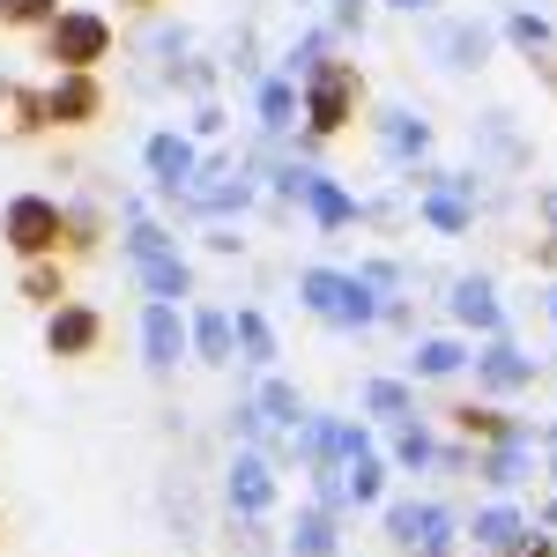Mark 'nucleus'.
I'll list each match as a JSON object with an SVG mask.
<instances>
[{
  "instance_id": "27",
  "label": "nucleus",
  "mask_w": 557,
  "mask_h": 557,
  "mask_svg": "<svg viewBox=\"0 0 557 557\" xmlns=\"http://www.w3.org/2000/svg\"><path fill=\"white\" fill-rule=\"evenodd\" d=\"M506 38H513L520 52H528V60H535V67H543V75L557 83V30L543 23V15H528V8H513V15H506Z\"/></svg>"
},
{
  "instance_id": "5",
  "label": "nucleus",
  "mask_w": 557,
  "mask_h": 557,
  "mask_svg": "<svg viewBox=\"0 0 557 557\" xmlns=\"http://www.w3.org/2000/svg\"><path fill=\"white\" fill-rule=\"evenodd\" d=\"M0 246L15 260L60 253V201H52V194H15V201L0 209Z\"/></svg>"
},
{
  "instance_id": "14",
  "label": "nucleus",
  "mask_w": 557,
  "mask_h": 557,
  "mask_svg": "<svg viewBox=\"0 0 557 557\" xmlns=\"http://www.w3.org/2000/svg\"><path fill=\"white\" fill-rule=\"evenodd\" d=\"M178 357H194V343H186V312L149 298V312H141V364H149V372H178Z\"/></svg>"
},
{
  "instance_id": "17",
  "label": "nucleus",
  "mask_w": 557,
  "mask_h": 557,
  "mask_svg": "<svg viewBox=\"0 0 557 557\" xmlns=\"http://www.w3.org/2000/svg\"><path fill=\"white\" fill-rule=\"evenodd\" d=\"M343 513L335 506H320V498H305L298 520H290V557H343Z\"/></svg>"
},
{
  "instance_id": "11",
  "label": "nucleus",
  "mask_w": 557,
  "mask_h": 557,
  "mask_svg": "<svg viewBox=\"0 0 557 557\" xmlns=\"http://www.w3.org/2000/svg\"><path fill=\"white\" fill-rule=\"evenodd\" d=\"M223 498H231V513H238V520H268V513H275V461H268L260 446H238V454H231V483H223Z\"/></svg>"
},
{
  "instance_id": "41",
  "label": "nucleus",
  "mask_w": 557,
  "mask_h": 557,
  "mask_svg": "<svg viewBox=\"0 0 557 557\" xmlns=\"http://www.w3.org/2000/svg\"><path fill=\"white\" fill-rule=\"evenodd\" d=\"M535 268H557V231H543V246H535Z\"/></svg>"
},
{
  "instance_id": "9",
  "label": "nucleus",
  "mask_w": 557,
  "mask_h": 557,
  "mask_svg": "<svg viewBox=\"0 0 557 557\" xmlns=\"http://www.w3.org/2000/svg\"><path fill=\"white\" fill-rule=\"evenodd\" d=\"M417 215H424L431 231L461 238V231L475 223V178L469 172H424V186H417Z\"/></svg>"
},
{
  "instance_id": "33",
  "label": "nucleus",
  "mask_w": 557,
  "mask_h": 557,
  "mask_svg": "<svg viewBox=\"0 0 557 557\" xmlns=\"http://www.w3.org/2000/svg\"><path fill=\"white\" fill-rule=\"evenodd\" d=\"M386 461H394V469H431V461H438V454H431V431L417 424V417H409V424H394V438H386Z\"/></svg>"
},
{
  "instance_id": "35",
  "label": "nucleus",
  "mask_w": 557,
  "mask_h": 557,
  "mask_svg": "<svg viewBox=\"0 0 557 557\" xmlns=\"http://www.w3.org/2000/svg\"><path fill=\"white\" fill-rule=\"evenodd\" d=\"M320 60H327V30H312V38H298L283 67H290V83H305V75H320Z\"/></svg>"
},
{
  "instance_id": "22",
  "label": "nucleus",
  "mask_w": 557,
  "mask_h": 557,
  "mask_svg": "<svg viewBox=\"0 0 557 557\" xmlns=\"http://www.w3.org/2000/svg\"><path fill=\"white\" fill-rule=\"evenodd\" d=\"M231 335H238V357H246L253 372H275L283 343H275V327H268V312H260V305H238V312H231Z\"/></svg>"
},
{
  "instance_id": "29",
  "label": "nucleus",
  "mask_w": 557,
  "mask_h": 557,
  "mask_svg": "<svg viewBox=\"0 0 557 557\" xmlns=\"http://www.w3.org/2000/svg\"><path fill=\"white\" fill-rule=\"evenodd\" d=\"M104 246V209L97 201H60V253H97Z\"/></svg>"
},
{
  "instance_id": "26",
  "label": "nucleus",
  "mask_w": 557,
  "mask_h": 557,
  "mask_svg": "<svg viewBox=\"0 0 557 557\" xmlns=\"http://www.w3.org/2000/svg\"><path fill=\"white\" fill-rule=\"evenodd\" d=\"M520 528H528V513H520V506H506V498H498V506H483V513L469 520V535H475V550H491V557H506L520 543Z\"/></svg>"
},
{
  "instance_id": "42",
  "label": "nucleus",
  "mask_w": 557,
  "mask_h": 557,
  "mask_svg": "<svg viewBox=\"0 0 557 557\" xmlns=\"http://www.w3.org/2000/svg\"><path fill=\"white\" fill-rule=\"evenodd\" d=\"M386 8H401V15H424L431 0H386Z\"/></svg>"
},
{
  "instance_id": "39",
  "label": "nucleus",
  "mask_w": 557,
  "mask_h": 557,
  "mask_svg": "<svg viewBox=\"0 0 557 557\" xmlns=\"http://www.w3.org/2000/svg\"><path fill=\"white\" fill-rule=\"evenodd\" d=\"M194 134H223V112L215 104H194Z\"/></svg>"
},
{
  "instance_id": "30",
  "label": "nucleus",
  "mask_w": 557,
  "mask_h": 557,
  "mask_svg": "<svg viewBox=\"0 0 557 557\" xmlns=\"http://www.w3.org/2000/svg\"><path fill=\"white\" fill-rule=\"evenodd\" d=\"M343 491H349V506H380V491H386V461L372 454V446L343 461Z\"/></svg>"
},
{
  "instance_id": "8",
  "label": "nucleus",
  "mask_w": 557,
  "mask_h": 557,
  "mask_svg": "<svg viewBox=\"0 0 557 557\" xmlns=\"http://www.w3.org/2000/svg\"><path fill=\"white\" fill-rule=\"evenodd\" d=\"M45 349L60 357V364H83V357H97L104 349V312L83 298H60L52 312H45Z\"/></svg>"
},
{
  "instance_id": "12",
  "label": "nucleus",
  "mask_w": 557,
  "mask_h": 557,
  "mask_svg": "<svg viewBox=\"0 0 557 557\" xmlns=\"http://www.w3.org/2000/svg\"><path fill=\"white\" fill-rule=\"evenodd\" d=\"M469 364H475V394H520V386H535V357H520L506 335H483V349H469Z\"/></svg>"
},
{
  "instance_id": "2",
  "label": "nucleus",
  "mask_w": 557,
  "mask_h": 557,
  "mask_svg": "<svg viewBox=\"0 0 557 557\" xmlns=\"http://www.w3.org/2000/svg\"><path fill=\"white\" fill-rule=\"evenodd\" d=\"M357 112H364V75H357V60H320V75H305V83H298V120H305L312 141L349 134Z\"/></svg>"
},
{
  "instance_id": "20",
  "label": "nucleus",
  "mask_w": 557,
  "mask_h": 557,
  "mask_svg": "<svg viewBox=\"0 0 557 557\" xmlns=\"http://www.w3.org/2000/svg\"><path fill=\"white\" fill-rule=\"evenodd\" d=\"M30 134H45V89L0 83V141H30Z\"/></svg>"
},
{
  "instance_id": "4",
  "label": "nucleus",
  "mask_w": 557,
  "mask_h": 557,
  "mask_svg": "<svg viewBox=\"0 0 557 557\" xmlns=\"http://www.w3.org/2000/svg\"><path fill=\"white\" fill-rule=\"evenodd\" d=\"M45 60L52 67H75V75H97L112 60V15L104 8H60L45 23Z\"/></svg>"
},
{
  "instance_id": "32",
  "label": "nucleus",
  "mask_w": 557,
  "mask_h": 557,
  "mask_svg": "<svg viewBox=\"0 0 557 557\" xmlns=\"http://www.w3.org/2000/svg\"><path fill=\"white\" fill-rule=\"evenodd\" d=\"M253 401H260V417H268V424H275V431H290V424H298V417H305V394H298V386H290V380H275V372L260 380V394H253Z\"/></svg>"
},
{
  "instance_id": "46",
  "label": "nucleus",
  "mask_w": 557,
  "mask_h": 557,
  "mask_svg": "<svg viewBox=\"0 0 557 557\" xmlns=\"http://www.w3.org/2000/svg\"><path fill=\"white\" fill-rule=\"evenodd\" d=\"M0 535H8V513H0Z\"/></svg>"
},
{
  "instance_id": "21",
  "label": "nucleus",
  "mask_w": 557,
  "mask_h": 557,
  "mask_svg": "<svg viewBox=\"0 0 557 557\" xmlns=\"http://www.w3.org/2000/svg\"><path fill=\"white\" fill-rule=\"evenodd\" d=\"M454 372H469V343H461V335H424V343L409 349V386L417 380H454Z\"/></svg>"
},
{
  "instance_id": "38",
  "label": "nucleus",
  "mask_w": 557,
  "mask_h": 557,
  "mask_svg": "<svg viewBox=\"0 0 557 557\" xmlns=\"http://www.w3.org/2000/svg\"><path fill=\"white\" fill-rule=\"evenodd\" d=\"M364 8H372V0H335V23H343V30H357V23H364Z\"/></svg>"
},
{
  "instance_id": "7",
  "label": "nucleus",
  "mask_w": 557,
  "mask_h": 557,
  "mask_svg": "<svg viewBox=\"0 0 557 557\" xmlns=\"http://www.w3.org/2000/svg\"><path fill=\"white\" fill-rule=\"evenodd\" d=\"M275 186H283V194H290V201H298L320 231H343V223H357V215H364V209H357V194H343L335 178L312 172V164H283V172H275Z\"/></svg>"
},
{
  "instance_id": "40",
  "label": "nucleus",
  "mask_w": 557,
  "mask_h": 557,
  "mask_svg": "<svg viewBox=\"0 0 557 557\" xmlns=\"http://www.w3.org/2000/svg\"><path fill=\"white\" fill-rule=\"evenodd\" d=\"M535 215H543V223L557 231V186H535Z\"/></svg>"
},
{
  "instance_id": "24",
  "label": "nucleus",
  "mask_w": 557,
  "mask_h": 557,
  "mask_svg": "<svg viewBox=\"0 0 557 557\" xmlns=\"http://www.w3.org/2000/svg\"><path fill=\"white\" fill-rule=\"evenodd\" d=\"M15 298H30L38 312H52V305L67 298V260H60V253L23 260V275H15Z\"/></svg>"
},
{
  "instance_id": "16",
  "label": "nucleus",
  "mask_w": 557,
  "mask_h": 557,
  "mask_svg": "<svg viewBox=\"0 0 557 557\" xmlns=\"http://www.w3.org/2000/svg\"><path fill=\"white\" fill-rule=\"evenodd\" d=\"M372 134H380V149L394 157V164H424V149H431V127L409 112V104H386V112H372Z\"/></svg>"
},
{
  "instance_id": "44",
  "label": "nucleus",
  "mask_w": 557,
  "mask_h": 557,
  "mask_svg": "<svg viewBox=\"0 0 557 557\" xmlns=\"http://www.w3.org/2000/svg\"><path fill=\"white\" fill-rule=\"evenodd\" d=\"M543 528H557V498H550V506H543Z\"/></svg>"
},
{
  "instance_id": "36",
  "label": "nucleus",
  "mask_w": 557,
  "mask_h": 557,
  "mask_svg": "<svg viewBox=\"0 0 557 557\" xmlns=\"http://www.w3.org/2000/svg\"><path fill=\"white\" fill-rule=\"evenodd\" d=\"M268 417H260V401H238V409H231V438H246V446H268Z\"/></svg>"
},
{
  "instance_id": "3",
  "label": "nucleus",
  "mask_w": 557,
  "mask_h": 557,
  "mask_svg": "<svg viewBox=\"0 0 557 557\" xmlns=\"http://www.w3.org/2000/svg\"><path fill=\"white\" fill-rule=\"evenodd\" d=\"M298 298L312 320H327V327H349V335H364L372 320H380V290L364 283V275H349V268H305L298 275Z\"/></svg>"
},
{
  "instance_id": "28",
  "label": "nucleus",
  "mask_w": 557,
  "mask_h": 557,
  "mask_svg": "<svg viewBox=\"0 0 557 557\" xmlns=\"http://www.w3.org/2000/svg\"><path fill=\"white\" fill-rule=\"evenodd\" d=\"M357 409H364L372 424H409V417H417V394H409V380H364Z\"/></svg>"
},
{
  "instance_id": "19",
  "label": "nucleus",
  "mask_w": 557,
  "mask_h": 557,
  "mask_svg": "<svg viewBox=\"0 0 557 557\" xmlns=\"http://www.w3.org/2000/svg\"><path fill=\"white\" fill-rule=\"evenodd\" d=\"M186 343H194L201 364H231V357H238V335H231V312H223V305L186 312Z\"/></svg>"
},
{
  "instance_id": "43",
  "label": "nucleus",
  "mask_w": 557,
  "mask_h": 557,
  "mask_svg": "<svg viewBox=\"0 0 557 557\" xmlns=\"http://www.w3.org/2000/svg\"><path fill=\"white\" fill-rule=\"evenodd\" d=\"M120 8H134V15H149V8H164V0H120Z\"/></svg>"
},
{
  "instance_id": "23",
  "label": "nucleus",
  "mask_w": 557,
  "mask_h": 557,
  "mask_svg": "<svg viewBox=\"0 0 557 557\" xmlns=\"http://www.w3.org/2000/svg\"><path fill=\"white\" fill-rule=\"evenodd\" d=\"M446 424L461 431L469 446H491V438H506V431H520V417H506L498 401H454V409H446Z\"/></svg>"
},
{
  "instance_id": "34",
  "label": "nucleus",
  "mask_w": 557,
  "mask_h": 557,
  "mask_svg": "<svg viewBox=\"0 0 557 557\" xmlns=\"http://www.w3.org/2000/svg\"><path fill=\"white\" fill-rule=\"evenodd\" d=\"M60 15V0H0V30H45Z\"/></svg>"
},
{
  "instance_id": "45",
  "label": "nucleus",
  "mask_w": 557,
  "mask_h": 557,
  "mask_svg": "<svg viewBox=\"0 0 557 557\" xmlns=\"http://www.w3.org/2000/svg\"><path fill=\"white\" fill-rule=\"evenodd\" d=\"M550 327H557V290H550Z\"/></svg>"
},
{
  "instance_id": "37",
  "label": "nucleus",
  "mask_w": 557,
  "mask_h": 557,
  "mask_svg": "<svg viewBox=\"0 0 557 557\" xmlns=\"http://www.w3.org/2000/svg\"><path fill=\"white\" fill-rule=\"evenodd\" d=\"M506 557H557V535L543 528V520H528V528H520V543Z\"/></svg>"
},
{
  "instance_id": "1",
  "label": "nucleus",
  "mask_w": 557,
  "mask_h": 557,
  "mask_svg": "<svg viewBox=\"0 0 557 557\" xmlns=\"http://www.w3.org/2000/svg\"><path fill=\"white\" fill-rule=\"evenodd\" d=\"M127 268L141 275V290H149L157 305L194 298V268H186V253H178V238L141 209V201H127Z\"/></svg>"
},
{
  "instance_id": "31",
  "label": "nucleus",
  "mask_w": 557,
  "mask_h": 557,
  "mask_svg": "<svg viewBox=\"0 0 557 557\" xmlns=\"http://www.w3.org/2000/svg\"><path fill=\"white\" fill-rule=\"evenodd\" d=\"M260 127L268 134L298 127V83H290V75H268V83H260Z\"/></svg>"
},
{
  "instance_id": "10",
  "label": "nucleus",
  "mask_w": 557,
  "mask_h": 557,
  "mask_svg": "<svg viewBox=\"0 0 557 557\" xmlns=\"http://www.w3.org/2000/svg\"><path fill=\"white\" fill-rule=\"evenodd\" d=\"M386 535H394L401 550H454L461 520L446 513V506H431V498H394V506H386Z\"/></svg>"
},
{
  "instance_id": "6",
  "label": "nucleus",
  "mask_w": 557,
  "mask_h": 557,
  "mask_svg": "<svg viewBox=\"0 0 557 557\" xmlns=\"http://www.w3.org/2000/svg\"><path fill=\"white\" fill-rule=\"evenodd\" d=\"M104 112H112V89H104V75H75V67H60V75L45 83V127L83 134V127H97Z\"/></svg>"
},
{
  "instance_id": "18",
  "label": "nucleus",
  "mask_w": 557,
  "mask_h": 557,
  "mask_svg": "<svg viewBox=\"0 0 557 557\" xmlns=\"http://www.w3.org/2000/svg\"><path fill=\"white\" fill-rule=\"evenodd\" d=\"M446 305H454V320H461L469 335H506V305H498V290H491L483 275H461Z\"/></svg>"
},
{
  "instance_id": "25",
  "label": "nucleus",
  "mask_w": 557,
  "mask_h": 557,
  "mask_svg": "<svg viewBox=\"0 0 557 557\" xmlns=\"http://www.w3.org/2000/svg\"><path fill=\"white\" fill-rule=\"evenodd\" d=\"M431 52H438V60H446V67H483V60H491V30H483V23H446V30H438V38H431Z\"/></svg>"
},
{
  "instance_id": "15",
  "label": "nucleus",
  "mask_w": 557,
  "mask_h": 557,
  "mask_svg": "<svg viewBox=\"0 0 557 557\" xmlns=\"http://www.w3.org/2000/svg\"><path fill=\"white\" fill-rule=\"evenodd\" d=\"M528 454H535V431L520 424L506 438H491V446H475V475L491 483V491H513L520 475H528Z\"/></svg>"
},
{
  "instance_id": "13",
  "label": "nucleus",
  "mask_w": 557,
  "mask_h": 557,
  "mask_svg": "<svg viewBox=\"0 0 557 557\" xmlns=\"http://www.w3.org/2000/svg\"><path fill=\"white\" fill-rule=\"evenodd\" d=\"M141 164H149V186H157L164 201H178V194L194 186V172H201V149H194L186 134H149Z\"/></svg>"
}]
</instances>
